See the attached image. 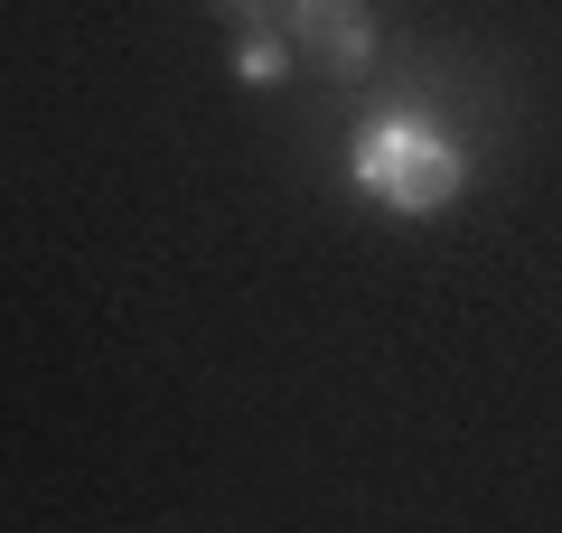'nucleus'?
Returning a JSON list of instances; mask_svg holds the SVG:
<instances>
[{"label":"nucleus","instance_id":"nucleus-1","mask_svg":"<svg viewBox=\"0 0 562 533\" xmlns=\"http://www.w3.org/2000/svg\"><path fill=\"white\" fill-rule=\"evenodd\" d=\"M469 178H479V159H469L460 122L431 113V103H375V113L347 132V188H357L366 206H384V216L403 225H431L450 216V206L469 197Z\"/></svg>","mask_w":562,"mask_h":533},{"label":"nucleus","instance_id":"nucleus-2","mask_svg":"<svg viewBox=\"0 0 562 533\" xmlns=\"http://www.w3.org/2000/svg\"><path fill=\"white\" fill-rule=\"evenodd\" d=\"M281 29L319 57L328 84H357L375 66V20H366V0H281Z\"/></svg>","mask_w":562,"mask_h":533},{"label":"nucleus","instance_id":"nucleus-3","mask_svg":"<svg viewBox=\"0 0 562 533\" xmlns=\"http://www.w3.org/2000/svg\"><path fill=\"white\" fill-rule=\"evenodd\" d=\"M291 66H301V38L281 20H235V84L244 94H281Z\"/></svg>","mask_w":562,"mask_h":533},{"label":"nucleus","instance_id":"nucleus-4","mask_svg":"<svg viewBox=\"0 0 562 533\" xmlns=\"http://www.w3.org/2000/svg\"><path fill=\"white\" fill-rule=\"evenodd\" d=\"M225 20H281V0H216Z\"/></svg>","mask_w":562,"mask_h":533}]
</instances>
